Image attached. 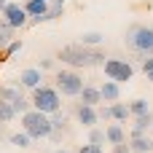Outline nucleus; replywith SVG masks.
Segmentation results:
<instances>
[{"label":"nucleus","instance_id":"nucleus-23","mask_svg":"<svg viewBox=\"0 0 153 153\" xmlns=\"http://www.w3.org/2000/svg\"><path fill=\"white\" fill-rule=\"evenodd\" d=\"M89 143L91 145H102V143H108V134H105V129H89Z\"/></svg>","mask_w":153,"mask_h":153},{"label":"nucleus","instance_id":"nucleus-34","mask_svg":"<svg viewBox=\"0 0 153 153\" xmlns=\"http://www.w3.org/2000/svg\"><path fill=\"white\" fill-rule=\"evenodd\" d=\"M40 3H51V0H40Z\"/></svg>","mask_w":153,"mask_h":153},{"label":"nucleus","instance_id":"nucleus-9","mask_svg":"<svg viewBox=\"0 0 153 153\" xmlns=\"http://www.w3.org/2000/svg\"><path fill=\"white\" fill-rule=\"evenodd\" d=\"M16 86H22V89H38V86H43V70H40V67H27V70H22V73L16 75Z\"/></svg>","mask_w":153,"mask_h":153},{"label":"nucleus","instance_id":"nucleus-31","mask_svg":"<svg viewBox=\"0 0 153 153\" xmlns=\"http://www.w3.org/2000/svg\"><path fill=\"white\" fill-rule=\"evenodd\" d=\"M5 5H8V0H0V13L5 11Z\"/></svg>","mask_w":153,"mask_h":153},{"label":"nucleus","instance_id":"nucleus-18","mask_svg":"<svg viewBox=\"0 0 153 153\" xmlns=\"http://www.w3.org/2000/svg\"><path fill=\"white\" fill-rule=\"evenodd\" d=\"M110 108H113V121H116V124H124V121L132 116V113H129V105H126V102H113Z\"/></svg>","mask_w":153,"mask_h":153},{"label":"nucleus","instance_id":"nucleus-1","mask_svg":"<svg viewBox=\"0 0 153 153\" xmlns=\"http://www.w3.org/2000/svg\"><path fill=\"white\" fill-rule=\"evenodd\" d=\"M56 59L62 65H67L70 70H81V67H102L108 56L102 51H97V48H86L81 43H70V46H62L56 51Z\"/></svg>","mask_w":153,"mask_h":153},{"label":"nucleus","instance_id":"nucleus-35","mask_svg":"<svg viewBox=\"0 0 153 153\" xmlns=\"http://www.w3.org/2000/svg\"><path fill=\"white\" fill-rule=\"evenodd\" d=\"M151 137H153V129H151Z\"/></svg>","mask_w":153,"mask_h":153},{"label":"nucleus","instance_id":"nucleus-32","mask_svg":"<svg viewBox=\"0 0 153 153\" xmlns=\"http://www.w3.org/2000/svg\"><path fill=\"white\" fill-rule=\"evenodd\" d=\"M54 153H70V151H67V148H56Z\"/></svg>","mask_w":153,"mask_h":153},{"label":"nucleus","instance_id":"nucleus-14","mask_svg":"<svg viewBox=\"0 0 153 153\" xmlns=\"http://www.w3.org/2000/svg\"><path fill=\"white\" fill-rule=\"evenodd\" d=\"M148 129H153V113L134 118V124H132V134H129V137H143V134H148Z\"/></svg>","mask_w":153,"mask_h":153},{"label":"nucleus","instance_id":"nucleus-11","mask_svg":"<svg viewBox=\"0 0 153 153\" xmlns=\"http://www.w3.org/2000/svg\"><path fill=\"white\" fill-rule=\"evenodd\" d=\"M78 100H81V105L97 108V105H102V91H100V86H91V83H86Z\"/></svg>","mask_w":153,"mask_h":153},{"label":"nucleus","instance_id":"nucleus-20","mask_svg":"<svg viewBox=\"0 0 153 153\" xmlns=\"http://www.w3.org/2000/svg\"><path fill=\"white\" fill-rule=\"evenodd\" d=\"M8 140H11V145H16V148H30V145H32V137H30L27 132H13Z\"/></svg>","mask_w":153,"mask_h":153},{"label":"nucleus","instance_id":"nucleus-28","mask_svg":"<svg viewBox=\"0 0 153 153\" xmlns=\"http://www.w3.org/2000/svg\"><path fill=\"white\" fill-rule=\"evenodd\" d=\"M78 153H105L102 151V145H91V143H86V145H81Z\"/></svg>","mask_w":153,"mask_h":153},{"label":"nucleus","instance_id":"nucleus-30","mask_svg":"<svg viewBox=\"0 0 153 153\" xmlns=\"http://www.w3.org/2000/svg\"><path fill=\"white\" fill-rule=\"evenodd\" d=\"M62 134H65V132H51V137H48V140H54V143H62Z\"/></svg>","mask_w":153,"mask_h":153},{"label":"nucleus","instance_id":"nucleus-10","mask_svg":"<svg viewBox=\"0 0 153 153\" xmlns=\"http://www.w3.org/2000/svg\"><path fill=\"white\" fill-rule=\"evenodd\" d=\"M75 118H78V124L83 126V129H94L97 126V121H100V113H97V108H89V105H75Z\"/></svg>","mask_w":153,"mask_h":153},{"label":"nucleus","instance_id":"nucleus-5","mask_svg":"<svg viewBox=\"0 0 153 153\" xmlns=\"http://www.w3.org/2000/svg\"><path fill=\"white\" fill-rule=\"evenodd\" d=\"M54 86L62 97H81L83 91V78L78 75V70H56L54 73Z\"/></svg>","mask_w":153,"mask_h":153},{"label":"nucleus","instance_id":"nucleus-13","mask_svg":"<svg viewBox=\"0 0 153 153\" xmlns=\"http://www.w3.org/2000/svg\"><path fill=\"white\" fill-rule=\"evenodd\" d=\"M129 148H132V153H153V137L151 134L129 137Z\"/></svg>","mask_w":153,"mask_h":153},{"label":"nucleus","instance_id":"nucleus-25","mask_svg":"<svg viewBox=\"0 0 153 153\" xmlns=\"http://www.w3.org/2000/svg\"><path fill=\"white\" fill-rule=\"evenodd\" d=\"M140 67H143V73H145V78L153 83V56H145V59H140Z\"/></svg>","mask_w":153,"mask_h":153},{"label":"nucleus","instance_id":"nucleus-33","mask_svg":"<svg viewBox=\"0 0 153 153\" xmlns=\"http://www.w3.org/2000/svg\"><path fill=\"white\" fill-rule=\"evenodd\" d=\"M3 126H5V124H0V137H3V134H5V129H3Z\"/></svg>","mask_w":153,"mask_h":153},{"label":"nucleus","instance_id":"nucleus-6","mask_svg":"<svg viewBox=\"0 0 153 153\" xmlns=\"http://www.w3.org/2000/svg\"><path fill=\"white\" fill-rule=\"evenodd\" d=\"M102 70H105V78L108 81H116V83H126L134 75V67H132L129 59H110L108 56L105 65H102Z\"/></svg>","mask_w":153,"mask_h":153},{"label":"nucleus","instance_id":"nucleus-16","mask_svg":"<svg viewBox=\"0 0 153 153\" xmlns=\"http://www.w3.org/2000/svg\"><path fill=\"white\" fill-rule=\"evenodd\" d=\"M129 113H132V118H140V116H148V113H153V110H151V102L140 97V100L129 102Z\"/></svg>","mask_w":153,"mask_h":153},{"label":"nucleus","instance_id":"nucleus-24","mask_svg":"<svg viewBox=\"0 0 153 153\" xmlns=\"http://www.w3.org/2000/svg\"><path fill=\"white\" fill-rule=\"evenodd\" d=\"M22 48H24V43H22V40L16 38V40H11V43H8V46L3 48V54H5V56H13V54H19Z\"/></svg>","mask_w":153,"mask_h":153},{"label":"nucleus","instance_id":"nucleus-4","mask_svg":"<svg viewBox=\"0 0 153 153\" xmlns=\"http://www.w3.org/2000/svg\"><path fill=\"white\" fill-rule=\"evenodd\" d=\"M22 132H27L32 140H48L51 137V132H54V126H51V116H46V113H40V110H27L24 116H22Z\"/></svg>","mask_w":153,"mask_h":153},{"label":"nucleus","instance_id":"nucleus-29","mask_svg":"<svg viewBox=\"0 0 153 153\" xmlns=\"http://www.w3.org/2000/svg\"><path fill=\"white\" fill-rule=\"evenodd\" d=\"M113 153H132V148H129V143H124V145H113Z\"/></svg>","mask_w":153,"mask_h":153},{"label":"nucleus","instance_id":"nucleus-26","mask_svg":"<svg viewBox=\"0 0 153 153\" xmlns=\"http://www.w3.org/2000/svg\"><path fill=\"white\" fill-rule=\"evenodd\" d=\"M38 67H40V70H56V56H43V59L38 62Z\"/></svg>","mask_w":153,"mask_h":153},{"label":"nucleus","instance_id":"nucleus-2","mask_svg":"<svg viewBox=\"0 0 153 153\" xmlns=\"http://www.w3.org/2000/svg\"><path fill=\"white\" fill-rule=\"evenodd\" d=\"M124 40H126V48L134 51L140 59L153 56V27H148V24H132L126 30Z\"/></svg>","mask_w":153,"mask_h":153},{"label":"nucleus","instance_id":"nucleus-8","mask_svg":"<svg viewBox=\"0 0 153 153\" xmlns=\"http://www.w3.org/2000/svg\"><path fill=\"white\" fill-rule=\"evenodd\" d=\"M13 30H19V27H24V24H30V13H27V8L24 5H19V3H8L5 5V11L0 13Z\"/></svg>","mask_w":153,"mask_h":153},{"label":"nucleus","instance_id":"nucleus-19","mask_svg":"<svg viewBox=\"0 0 153 153\" xmlns=\"http://www.w3.org/2000/svg\"><path fill=\"white\" fill-rule=\"evenodd\" d=\"M11 40H16V38H13V27H11V24H8L3 16H0V46L5 48Z\"/></svg>","mask_w":153,"mask_h":153},{"label":"nucleus","instance_id":"nucleus-3","mask_svg":"<svg viewBox=\"0 0 153 153\" xmlns=\"http://www.w3.org/2000/svg\"><path fill=\"white\" fill-rule=\"evenodd\" d=\"M30 102H32L35 110H40V113H46V116H54V113L62 110V94L56 91V86H48V83L32 89Z\"/></svg>","mask_w":153,"mask_h":153},{"label":"nucleus","instance_id":"nucleus-15","mask_svg":"<svg viewBox=\"0 0 153 153\" xmlns=\"http://www.w3.org/2000/svg\"><path fill=\"white\" fill-rule=\"evenodd\" d=\"M105 134H108V143H110V145H124V143H126V132H124L121 124L105 126Z\"/></svg>","mask_w":153,"mask_h":153},{"label":"nucleus","instance_id":"nucleus-21","mask_svg":"<svg viewBox=\"0 0 153 153\" xmlns=\"http://www.w3.org/2000/svg\"><path fill=\"white\" fill-rule=\"evenodd\" d=\"M13 118H16L13 105H11V102H5V100H0V124H8V121H13Z\"/></svg>","mask_w":153,"mask_h":153},{"label":"nucleus","instance_id":"nucleus-12","mask_svg":"<svg viewBox=\"0 0 153 153\" xmlns=\"http://www.w3.org/2000/svg\"><path fill=\"white\" fill-rule=\"evenodd\" d=\"M100 91H102V102H108V105L121 100V83H116V81H105L100 86Z\"/></svg>","mask_w":153,"mask_h":153},{"label":"nucleus","instance_id":"nucleus-22","mask_svg":"<svg viewBox=\"0 0 153 153\" xmlns=\"http://www.w3.org/2000/svg\"><path fill=\"white\" fill-rule=\"evenodd\" d=\"M51 126H54V132H65L67 129V116L59 110V113H54L51 116Z\"/></svg>","mask_w":153,"mask_h":153},{"label":"nucleus","instance_id":"nucleus-17","mask_svg":"<svg viewBox=\"0 0 153 153\" xmlns=\"http://www.w3.org/2000/svg\"><path fill=\"white\" fill-rule=\"evenodd\" d=\"M102 40H105V35H102V32H94V30H91V32H83L78 43H81V46H86V48H94V46H100Z\"/></svg>","mask_w":153,"mask_h":153},{"label":"nucleus","instance_id":"nucleus-7","mask_svg":"<svg viewBox=\"0 0 153 153\" xmlns=\"http://www.w3.org/2000/svg\"><path fill=\"white\" fill-rule=\"evenodd\" d=\"M0 100L11 102L16 116H24L27 110H32V102L22 94V86H0Z\"/></svg>","mask_w":153,"mask_h":153},{"label":"nucleus","instance_id":"nucleus-27","mask_svg":"<svg viewBox=\"0 0 153 153\" xmlns=\"http://www.w3.org/2000/svg\"><path fill=\"white\" fill-rule=\"evenodd\" d=\"M97 113H100V121H113V108L110 105H102Z\"/></svg>","mask_w":153,"mask_h":153}]
</instances>
